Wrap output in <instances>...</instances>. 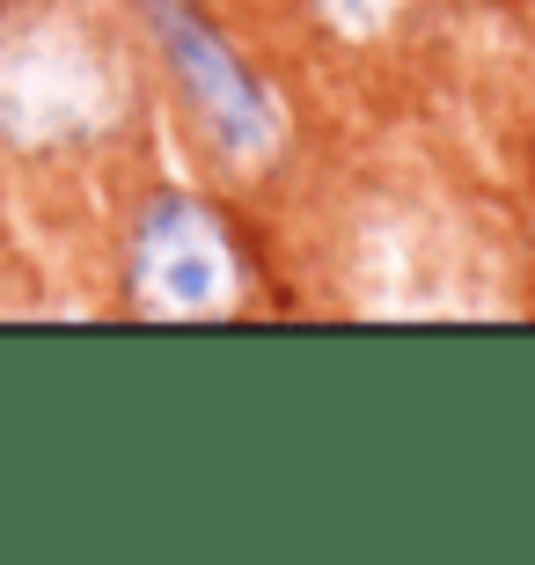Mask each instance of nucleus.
Returning <instances> with one entry per match:
<instances>
[{
    "instance_id": "obj_3",
    "label": "nucleus",
    "mask_w": 535,
    "mask_h": 565,
    "mask_svg": "<svg viewBox=\"0 0 535 565\" xmlns=\"http://www.w3.org/2000/svg\"><path fill=\"white\" fill-rule=\"evenodd\" d=\"M243 287L235 243L199 199H154L132 235V301L147 316H227Z\"/></svg>"
},
{
    "instance_id": "obj_4",
    "label": "nucleus",
    "mask_w": 535,
    "mask_h": 565,
    "mask_svg": "<svg viewBox=\"0 0 535 565\" xmlns=\"http://www.w3.org/2000/svg\"><path fill=\"white\" fill-rule=\"evenodd\" d=\"M323 8H330V22H338L345 38H367V30H382V22H389L396 0H323Z\"/></svg>"
},
{
    "instance_id": "obj_2",
    "label": "nucleus",
    "mask_w": 535,
    "mask_h": 565,
    "mask_svg": "<svg viewBox=\"0 0 535 565\" xmlns=\"http://www.w3.org/2000/svg\"><path fill=\"white\" fill-rule=\"evenodd\" d=\"M147 15H154V38H162L169 66H176V82H184L199 126L221 140V154L265 162L271 147H279V104H271L265 82L235 60V44H227L191 0H147Z\"/></svg>"
},
{
    "instance_id": "obj_1",
    "label": "nucleus",
    "mask_w": 535,
    "mask_h": 565,
    "mask_svg": "<svg viewBox=\"0 0 535 565\" xmlns=\"http://www.w3.org/2000/svg\"><path fill=\"white\" fill-rule=\"evenodd\" d=\"M110 110H118V82L88 52V38H74L60 22L0 38V132L8 140H88L110 126Z\"/></svg>"
}]
</instances>
